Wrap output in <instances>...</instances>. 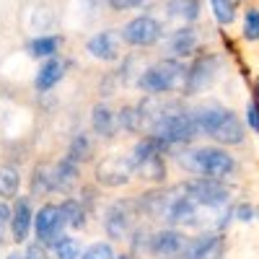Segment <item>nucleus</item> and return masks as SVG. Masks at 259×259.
Wrapping results in <instances>:
<instances>
[{"instance_id": "nucleus-19", "label": "nucleus", "mask_w": 259, "mask_h": 259, "mask_svg": "<svg viewBox=\"0 0 259 259\" xmlns=\"http://www.w3.org/2000/svg\"><path fill=\"white\" fill-rule=\"evenodd\" d=\"M68 68H70V62L62 55L39 62V68L34 73V91L36 94H50L52 89H57L65 80V75H68Z\"/></svg>"}, {"instance_id": "nucleus-18", "label": "nucleus", "mask_w": 259, "mask_h": 259, "mask_svg": "<svg viewBox=\"0 0 259 259\" xmlns=\"http://www.w3.org/2000/svg\"><path fill=\"white\" fill-rule=\"evenodd\" d=\"M91 135L101 143H112L119 135V127H117V109L109 101H96L91 106Z\"/></svg>"}, {"instance_id": "nucleus-16", "label": "nucleus", "mask_w": 259, "mask_h": 259, "mask_svg": "<svg viewBox=\"0 0 259 259\" xmlns=\"http://www.w3.org/2000/svg\"><path fill=\"white\" fill-rule=\"evenodd\" d=\"M246 135H249V130L244 124V117H239L231 106H228V112L223 114V119L218 122V127L212 130V135L207 138V143H215V145H223V148H241L246 145Z\"/></svg>"}, {"instance_id": "nucleus-36", "label": "nucleus", "mask_w": 259, "mask_h": 259, "mask_svg": "<svg viewBox=\"0 0 259 259\" xmlns=\"http://www.w3.org/2000/svg\"><path fill=\"white\" fill-rule=\"evenodd\" d=\"M11 212H13V205L6 202V200H0V236H3V239L8 233V226H11Z\"/></svg>"}, {"instance_id": "nucleus-12", "label": "nucleus", "mask_w": 259, "mask_h": 259, "mask_svg": "<svg viewBox=\"0 0 259 259\" xmlns=\"http://www.w3.org/2000/svg\"><path fill=\"white\" fill-rule=\"evenodd\" d=\"M187 231L171 228V226H156L148 236V259H179L182 249L187 244Z\"/></svg>"}, {"instance_id": "nucleus-9", "label": "nucleus", "mask_w": 259, "mask_h": 259, "mask_svg": "<svg viewBox=\"0 0 259 259\" xmlns=\"http://www.w3.org/2000/svg\"><path fill=\"white\" fill-rule=\"evenodd\" d=\"M205 47V36L200 31V26H187V24H179V26H168L163 39H161V57H168V60H179V62H189L194 55Z\"/></svg>"}, {"instance_id": "nucleus-39", "label": "nucleus", "mask_w": 259, "mask_h": 259, "mask_svg": "<svg viewBox=\"0 0 259 259\" xmlns=\"http://www.w3.org/2000/svg\"><path fill=\"white\" fill-rule=\"evenodd\" d=\"M246 3H254V0H239V6H246Z\"/></svg>"}, {"instance_id": "nucleus-13", "label": "nucleus", "mask_w": 259, "mask_h": 259, "mask_svg": "<svg viewBox=\"0 0 259 259\" xmlns=\"http://www.w3.org/2000/svg\"><path fill=\"white\" fill-rule=\"evenodd\" d=\"M85 55L91 60L101 62V65H114L124 57V45H122V36L119 29H101L96 34H91L85 39Z\"/></svg>"}, {"instance_id": "nucleus-23", "label": "nucleus", "mask_w": 259, "mask_h": 259, "mask_svg": "<svg viewBox=\"0 0 259 259\" xmlns=\"http://www.w3.org/2000/svg\"><path fill=\"white\" fill-rule=\"evenodd\" d=\"M57 205H60V212H62V223L70 233H80V231L89 228L91 212L78 200V194H68V197H62Z\"/></svg>"}, {"instance_id": "nucleus-29", "label": "nucleus", "mask_w": 259, "mask_h": 259, "mask_svg": "<svg viewBox=\"0 0 259 259\" xmlns=\"http://www.w3.org/2000/svg\"><path fill=\"white\" fill-rule=\"evenodd\" d=\"M21 182H24V174L16 163H0V200L13 202L21 194Z\"/></svg>"}, {"instance_id": "nucleus-4", "label": "nucleus", "mask_w": 259, "mask_h": 259, "mask_svg": "<svg viewBox=\"0 0 259 259\" xmlns=\"http://www.w3.org/2000/svg\"><path fill=\"white\" fill-rule=\"evenodd\" d=\"M226 55L218 52V50H210V47H202L197 55H194L189 62H187V73H184V89H182V99H197V96H205L207 91L215 89L226 73Z\"/></svg>"}, {"instance_id": "nucleus-15", "label": "nucleus", "mask_w": 259, "mask_h": 259, "mask_svg": "<svg viewBox=\"0 0 259 259\" xmlns=\"http://www.w3.org/2000/svg\"><path fill=\"white\" fill-rule=\"evenodd\" d=\"M133 158V156H130ZM135 166V182H143L145 187H166L171 177V158L161 153H150L133 158Z\"/></svg>"}, {"instance_id": "nucleus-14", "label": "nucleus", "mask_w": 259, "mask_h": 259, "mask_svg": "<svg viewBox=\"0 0 259 259\" xmlns=\"http://www.w3.org/2000/svg\"><path fill=\"white\" fill-rule=\"evenodd\" d=\"M11 226H8V239L13 246H26L31 241V231H34V200L29 194H18L11 202Z\"/></svg>"}, {"instance_id": "nucleus-17", "label": "nucleus", "mask_w": 259, "mask_h": 259, "mask_svg": "<svg viewBox=\"0 0 259 259\" xmlns=\"http://www.w3.org/2000/svg\"><path fill=\"white\" fill-rule=\"evenodd\" d=\"M228 112V106L218 99H200L192 104V117H194V124H197V133H200V140H207L212 135V130L218 127V122L223 119V114Z\"/></svg>"}, {"instance_id": "nucleus-3", "label": "nucleus", "mask_w": 259, "mask_h": 259, "mask_svg": "<svg viewBox=\"0 0 259 259\" xmlns=\"http://www.w3.org/2000/svg\"><path fill=\"white\" fill-rule=\"evenodd\" d=\"M184 73H187V62L156 57L143 65L133 89H138L143 96H182Z\"/></svg>"}, {"instance_id": "nucleus-40", "label": "nucleus", "mask_w": 259, "mask_h": 259, "mask_svg": "<svg viewBox=\"0 0 259 259\" xmlns=\"http://www.w3.org/2000/svg\"><path fill=\"white\" fill-rule=\"evenodd\" d=\"M0 246H3V236H0Z\"/></svg>"}, {"instance_id": "nucleus-31", "label": "nucleus", "mask_w": 259, "mask_h": 259, "mask_svg": "<svg viewBox=\"0 0 259 259\" xmlns=\"http://www.w3.org/2000/svg\"><path fill=\"white\" fill-rule=\"evenodd\" d=\"M80 259H117V246L106 239H96L83 246Z\"/></svg>"}, {"instance_id": "nucleus-26", "label": "nucleus", "mask_w": 259, "mask_h": 259, "mask_svg": "<svg viewBox=\"0 0 259 259\" xmlns=\"http://www.w3.org/2000/svg\"><path fill=\"white\" fill-rule=\"evenodd\" d=\"M207 8H210V18L218 26V31H228L239 21V13H241L239 0H207Z\"/></svg>"}, {"instance_id": "nucleus-11", "label": "nucleus", "mask_w": 259, "mask_h": 259, "mask_svg": "<svg viewBox=\"0 0 259 259\" xmlns=\"http://www.w3.org/2000/svg\"><path fill=\"white\" fill-rule=\"evenodd\" d=\"M68 233L62 223V212H60V205L55 200H45L39 202L36 210H34V231H31V241L41 244V246H50L57 236Z\"/></svg>"}, {"instance_id": "nucleus-7", "label": "nucleus", "mask_w": 259, "mask_h": 259, "mask_svg": "<svg viewBox=\"0 0 259 259\" xmlns=\"http://www.w3.org/2000/svg\"><path fill=\"white\" fill-rule=\"evenodd\" d=\"M166 29L168 26L161 16L145 11V13L127 18L119 26V36H122V45L130 47V50H153V47L161 45Z\"/></svg>"}, {"instance_id": "nucleus-10", "label": "nucleus", "mask_w": 259, "mask_h": 259, "mask_svg": "<svg viewBox=\"0 0 259 259\" xmlns=\"http://www.w3.org/2000/svg\"><path fill=\"white\" fill-rule=\"evenodd\" d=\"M179 259H228V239L221 231H194L187 236V244Z\"/></svg>"}, {"instance_id": "nucleus-32", "label": "nucleus", "mask_w": 259, "mask_h": 259, "mask_svg": "<svg viewBox=\"0 0 259 259\" xmlns=\"http://www.w3.org/2000/svg\"><path fill=\"white\" fill-rule=\"evenodd\" d=\"M256 221V205L249 200H239L233 202V223H241V226H251Z\"/></svg>"}, {"instance_id": "nucleus-28", "label": "nucleus", "mask_w": 259, "mask_h": 259, "mask_svg": "<svg viewBox=\"0 0 259 259\" xmlns=\"http://www.w3.org/2000/svg\"><path fill=\"white\" fill-rule=\"evenodd\" d=\"M117 127L122 135H143L145 133V124H143V117H140V109L135 101H127L117 109Z\"/></svg>"}, {"instance_id": "nucleus-1", "label": "nucleus", "mask_w": 259, "mask_h": 259, "mask_svg": "<svg viewBox=\"0 0 259 259\" xmlns=\"http://www.w3.org/2000/svg\"><path fill=\"white\" fill-rule=\"evenodd\" d=\"M171 161L184 177H205V179H221L233 182L241 171V161L231 148L215 145V143H194L179 148L171 153Z\"/></svg>"}, {"instance_id": "nucleus-27", "label": "nucleus", "mask_w": 259, "mask_h": 259, "mask_svg": "<svg viewBox=\"0 0 259 259\" xmlns=\"http://www.w3.org/2000/svg\"><path fill=\"white\" fill-rule=\"evenodd\" d=\"M239 39L244 45H259V6L246 3L239 13Z\"/></svg>"}, {"instance_id": "nucleus-2", "label": "nucleus", "mask_w": 259, "mask_h": 259, "mask_svg": "<svg viewBox=\"0 0 259 259\" xmlns=\"http://www.w3.org/2000/svg\"><path fill=\"white\" fill-rule=\"evenodd\" d=\"M148 133L161 138L171 150L200 143L197 124L192 117V104L182 96H163V109L156 117V122L148 127Z\"/></svg>"}, {"instance_id": "nucleus-35", "label": "nucleus", "mask_w": 259, "mask_h": 259, "mask_svg": "<svg viewBox=\"0 0 259 259\" xmlns=\"http://www.w3.org/2000/svg\"><path fill=\"white\" fill-rule=\"evenodd\" d=\"M24 259H52V254H50L47 246H41L36 241H29L24 246Z\"/></svg>"}, {"instance_id": "nucleus-34", "label": "nucleus", "mask_w": 259, "mask_h": 259, "mask_svg": "<svg viewBox=\"0 0 259 259\" xmlns=\"http://www.w3.org/2000/svg\"><path fill=\"white\" fill-rule=\"evenodd\" d=\"M244 124H246L249 133H254L259 138V104H254L251 99L244 106Z\"/></svg>"}, {"instance_id": "nucleus-6", "label": "nucleus", "mask_w": 259, "mask_h": 259, "mask_svg": "<svg viewBox=\"0 0 259 259\" xmlns=\"http://www.w3.org/2000/svg\"><path fill=\"white\" fill-rule=\"evenodd\" d=\"M177 184H179V189L187 194V197L192 202H197L202 210L218 212V210L233 205V187H231V182L205 179V177H184Z\"/></svg>"}, {"instance_id": "nucleus-22", "label": "nucleus", "mask_w": 259, "mask_h": 259, "mask_svg": "<svg viewBox=\"0 0 259 259\" xmlns=\"http://www.w3.org/2000/svg\"><path fill=\"white\" fill-rule=\"evenodd\" d=\"M26 194L31 200L45 202L47 197H52V163L50 161H36L26 177Z\"/></svg>"}, {"instance_id": "nucleus-41", "label": "nucleus", "mask_w": 259, "mask_h": 259, "mask_svg": "<svg viewBox=\"0 0 259 259\" xmlns=\"http://www.w3.org/2000/svg\"><path fill=\"white\" fill-rule=\"evenodd\" d=\"M256 6H259V0H256Z\"/></svg>"}, {"instance_id": "nucleus-24", "label": "nucleus", "mask_w": 259, "mask_h": 259, "mask_svg": "<svg viewBox=\"0 0 259 259\" xmlns=\"http://www.w3.org/2000/svg\"><path fill=\"white\" fill-rule=\"evenodd\" d=\"M24 50H26V55H29L31 60L45 62V60H50V57L62 55V50H65V36H62V34H36V36H31V39L26 41Z\"/></svg>"}, {"instance_id": "nucleus-30", "label": "nucleus", "mask_w": 259, "mask_h": 259, "mask_svg": "<svg viewBox=\"0 0 259 259\" xmlns=\"http://www.w3.org/2000/svg\"><path fill=\"white\" fill-rule=\"evenodd\" d=\"M50 249V254H52V259H80V254H83V241L78 239V233H62V236H57V239L47 246Z\"/></svg>"}, {"instance_id": "nucleus-38", "label": "nucleus", "mask_w": 259, "mask_h": 259, "mask_svg": "<svg viewBox=\"0 0 259 259\" xmlns=\"http://www.w3.org/2000/svg\"><path fill=\"white\" fill-rule=\"evenodd\" d=\"M117 259H135L130 251H117Z\"/></svg>"}, {"instance_id": "nucleus-8", "label": "nucleus", "mask_w": 259, "mask_h": 259, "mask_svg": "<svg viewBox=\"0 0 259 259\" xmlns=\"http://www.w3.org/2000/svg\"><path fill=\"white\" fill-rule=\"evenodd\" d=\"M91 182L106 192V189H122L135 182V166L130 153H106L91 163Z\"/></svg>"}, {"instance_id": "nucleus-20", "label": "nucleus", "mask_w": 259, "mask_h": 259, "mask_svg": "<svg viewBox=\"0 0 259 259\" xmlns=\"http://www.w3.org/2000/svg\"><path fill=\"white\" fill-rule=\"evenodd\" d=\"M80 184H83V166L60 156L52 163V189H55V194L68 197V194H73L75 189H80Z\"/></svg>"}, {"instance_id": "nucleus-25", "label": "nucleus", "mask_w": 259, "mask_h": 259, "mask_svg": "<svg viewBox=\"0 0 259 259\" xmlns=\"http://www.w3.org/2000/svg\"><path fill=\"white\" fill-rule=\"evenodd\" d=\"M65 158H70L73 163L78 166H91L96 161V143H94V135L91 133H75L65 148Z\"/></svg>"}, {"instance_id": "nucleus-5", "label": "nucleus", "mask_w": 259, "mask_h": 259, "mask_svg": "<svg viewBox=\"0 0 259 259\" xmlns=\"http://www.w3.org/2000/svg\"><path fill=\"white\" fill-rule=\"evenodd\" d=\"M101 231L106 236V241L124 244L130 239V233L135 231V226L140 223V212L135 205V197H117L112 202H106L101 210Z\"/></svg>"}, {"instance_id": "nucleus-37", "label": "nucleus", "mask_w": 259, "mask_h": 259, "mask_svg": "<svg viewBox=\"0 0 259 259\" xmlns=\"http://www.w3.org/2000/svg\"><path fill=\"white\" fill-rule=\"evenodd\" d=\"M3 259H24V246H13L11 251L3 254Z\"/></svg>"}, {"instance_id": "nucleus-21", "label": "nucleus", "mask_w": 259, "mask_h": 259, "mask_svg": "<svg viewBox=\"0 0 259 259\" xmlns=\"http://www.w3.org/2000/svg\"><path fill=\"white\" fill-rule=\"evenodd\" d=\"M202 0H161V18L163 21H177L187 26H194L202 21Z\"/></svg>"}, {"instance_id": "nucleus-33", "label": "nucleus", "mask_w": 259, "mask_h": 259, "mask_svg": "<svg viewBox=\"0 0 259 259\" xmlns=\"http://www.w3.org/2000/svg\"><path fill=\"white\" fill-rule=\"evenodd\" d=\"M150 0H104V6L112 13H124V11H140L148 8Z\"/></svg>"}]
</instances>
